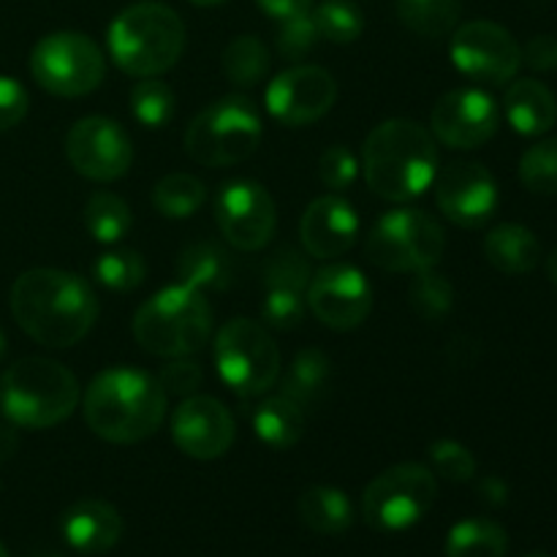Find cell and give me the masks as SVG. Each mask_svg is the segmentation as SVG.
Instances as JSON below:
<instances>
[{
	"instance_id": "cell-16",
	"label": "cell",
	"mask_w": 557,
	"mask_h": 557,
	"mask_svg": "<svg viewBox=\"0 0 557 557\" xmlns=\"http://www.w3.org/2000/svg\"><path fill=\"white\" fill-rule=\"evenodd\" d=\"M337 82L321 65H294L267 87V112L288 128L313 125L335 107Z\"/></svg>"
},
{
	"instance_id": "cell-15",
	"label": "cell",
	"mask_w": 557,
	"mask_h": 557,
	"mask_svg": "<svg viewBox=\"0 0 557 557\" xmlns=\"http://www.w3.org/2000/svg\"><path fill=\"white\" fill-rule=\"evenodd\" d=\"M308 308L335 332L357 330L373 310V288L351 264H330L313 272L308 283Z\"/></svg>"
},
{
	"instance_id": "cell-39",
	"label": "cell",
	"mask_w": 557,
	"mask_h": 557,
	"mask_svg": "<svg viewBox=\"0 0 557 557\" xmlns=\"http://www.w3.org/2000/svg\"><path fill=\"white\" fill-rule=\"evenodd\" d=\"M281 27L275 33V47L281 52V58L286 60H302L313 52L315 41H319V27H315L313 14L302 11V14L286 16V20H277Z\"/></svg>"
},
{
	"instance_id": "cell-6",
	"label": "cell",
	"mask_w": 557,
	"mask_h": 557,
	"mask_svg": "<svg viewBox=\"0 0 557 557\" xmlns=\"http://www.w3.org/2000/svg\"><path fill=\"white\" fill-rule=\"evenodd\" d=\"M212 335V308L205 292L177 283L161 288L134 315V337L147 354L163 359L190 357Z\"/></svg>"
},
{
	"instance_id": "cell-52",
	"label": "cell",
	"mask_w": 557,
	"mask_h": 557,
	"mask_svg": "<svg viewBox=\"0 0 557 557\" xmlns=\"http://www.w3.org/2000/svg\"><path fill=\"white\" fill-rule=\"evenodd\" d=\"M525 557H553V555H544V553H531V555H525Z\"/></svg>"
},
{
	"instance_id": "cell-12",
	"label": "cell",
	"mask_w": 557,
	"mask_h": 557,
	"mask_svg": "<svg viewBox=\"0 0 557 557\" xmlns=\"http://www.w3.org/2000/svg\"><path fill=\"white\" fill-rule=\"evenodd\" d=\"M449 54L460 74L484 85H506L522 65V47L517 38L504 25L490 20H473L455 27Z\"/></svg>"
},
{
	"instance_id": "cell-37",
	"label": "cell",
	"mask_w": 557,
	"mask_h": 557,
	"mask_svg": "<svg viewBox=\"0 0 557 557\" xmlns=\"http://www.w3.org/2000/svg\"><path fill=\"white\" fill-rule=\"evenodd\" d=\"M520 180L539 196H557V136L536 141L520 158Z\"/></svg>"
},
{
	"instance_id": "cell-9",
	"label": "cell",
	"mask_w": 557,
	"mask_h": 557,
	"mask_svg": "<svg viewBox=\"0 0 557 557\" xmlns=\"http://www.w3.org/2000/svg\"><path fill=\"white\" fill-rule=\"evenodd\" d=\"M444 248V226L422 210L386 212L364 239V253L375 267L386 272H406V275L438 264Z\"/></svg>"
},
{
	"instance_id": "cell-45",
	"label": "cell",
	"mask_w": 557,
	"mask_h": 557,
	"mask_svg": "<svg viewBox=\"0 0 557 557\" xmlns=\"http://www.w3.org/2000/svg\"><path fill=\"white\" fill-rule=\"evenodd\" d=\"M522 63L531 65L533 71H557V36H533L522 47Z\"/></svg>"
},
{
	"instance_id": "cell-24",
	"label": "cell",
	"mask_w": 557,
	"mask_h": 557,
	"mask_svg": "<svg viewBox=\"0 0 557 557\" xmlns=\"http://www.w3.org/2000/svg\"><path fill=\"white\" fill-rule=\"evenodd\" d=\"M180 283L199 292H223L232 283V259L215 243H194L183 250L177 261Z\"/></svg>"
},
{
	"instance_id": "cell-32",
	"label": "cell",
	"mask_w": 557,
	"mask_h": 557,
	"mask_svg": "<svg viewBox=\"0 0 557 557\" xmlns=\"http://www.w3.org/2000/svg\"><path fill=\"white\" fill-rule=\"evenodd\" d=\"M82 218H85V228L92 234V239L103 245L120 243L131 228L128 201L120 199L117 194H109V190L92 194Z\"/></svg>"
},
{
	"instance_id": "cell-46",
	"label": "cell",
	"mask_w": 557,
	"mask_h": 557,
	"mask_svg": "<svg viewBox=\"0 0 557 557\" xmlns=\"http://www.w3.org/2000/svg\"><path fill=\"white\" fill-rule=\"evenodd\" d=\"M256 3H259L261 11L270 14L272 20H286V16L310 11L313 0H256Z\"/></svg>"
},
{
	"instance_id": "cell-48",
	"label": "cell",
	"mask_w": 557,
	"mask_h": 557,
	"mask_svg": "<svg viewBox=\"0 0 557 557\" xmlns=\"http://www.w3.org/2000/svg\"><path fill=\"white\" fill-rule=\"evenodd\" d=\"M20 446V438L14 433V424H0V460H9Z\"/></svg>"
},
{
	"instance_id": "cell-47",
	"label": "cell",
	"mask_w": 557,
	"mask_h": 557,
	"mask_svg": "<svg viewBox=\"0 0 557 557\" xmlns=\"http://www.w3.org/2000/svg\"><path fill=\"white\" fill-rule=\"evenodd\" d=\"M479 493H482V498L493 506H504L506 498H509V487L495 476L484 479V482L479 484Z\"/></svg>"
},
{
	"instance_id": "cell-51",
	"label": "cell",
	"mask_w": 557,
	"mask_h": 557,
	"mask_svg": "<svg viewBox=\"0 0 557 557\" xmlns=\"http://www.w3.org/2000/svg\"><path fill=\"white\" fill-rule=\"evenodd\" d=\"M5 348L9 346H5V335H3V330H0V359L5 357Z\"/></svg>"
},
{
	"instance_id": "cell-41",
	"label": "cell",
	"mask_w": 557,
	"mask_h": 557,
	"mask_svg": "<svg viewBox=\"0 0 557 557\" xmlns=\"http://www.w3.org/2000/svg\"><path fill=\"white\" fill-rule=\"evenodd\" d=\"M261 319L270 330H297L305 319V294L294 292V288H267Z\"/></svg>"
},
{
	"instance_id": "cell-44",
	"label": "cell",
	"mask_w": 557,
	"mask_h": 557,
	"mask_svg": "<svg viewBox=\"0 0 557 557\" xmlns=\"http://www.w3.org/2000/svg\"><path fill=\"white\" fill-rule=\"evenodd\" d=\"M30 109V96L25 87L11 76H0V134L25 120Z\"/></svg>"
},
{
	"instance_id": "cell-8",
	"label": "cell",
	"mask_w": 557,
	"mask_h": 557,
	"mask_svg": "<svg viewBox=\"0 0 557 557\" xmlns=\"http://www.w3.org/2000/svg\"><path fill=\"white\" fill-rule=\"evenodd\" d=\"M215 364L234 395L259 397L281 375V351L264 324L237 315L218 330Z\"/></svg>"
},
{
	"instance_id": "cell-25",
	"label": "cell",
	"mask_w": 557,
	"mask_h": 557,
	"mask_svg": "<svg viewBox=\"0 0 557 557\" xmlns=\"http://www.w3.org/2000/svg\"><path fill=\"white\" fill-rule=\"evenodd\" d=\"M297 511L299 520L310 531L324 533V536H337V533L348 531L354 522L351 500L335 487H308L299 495Z\"/></svg>"
},
{
	"instance_id": "cell-50",
	"label": "cell",
	"mask_w": 557,
	"mask_h": 557,
	"mask_svg": "<svg viewBox=\"0 0 557 557\" xmlns=\"http://www.w3.org/2000/svg\"><path fill=\"white\" fill-rule=\"evenodd\" d=\"M194 5H201V9H212V5H223L228 3V0H190Z\"/></svg>"
},
{
	"instance_id": "cell-5",
	"label": "cell",
	"mask_w": 557,
	"mask_h": 557,
	"mask_svg": "<svg viewBox=\"0 0 557 557\" xmlns=\"http://www.w3.org/2000/svg\"><path fill=\"white\" fill-rule=\"evenodd\" d=\"M79 397L76 375L54 359H20L0 375V408L14 428H54L76 411Z\"/></svg>"
},
{
	"instance_id": "cell-53",
	"label": "cell",
	"mask_w": 557,
	"mask_h": 557,
	"mask_svg": "<svg viewBox=\"0 0 557 557\" xmlns=\"http://www.w3.org/2000/svg\"><path fill=\"white\" fill-rule=\"evenodd\" d=\"M0 557H9V553L3 549V544H0Z\"/></svg>"
},
{
	"instance_id": "cell-3",
	"label": "cell",
	"mask_w": 557,
	"mask_h": 557,
	"mask_svg": "<svg viewBox=\"0 0 557 557\" xmlns=\"http://www.w3.org/2000/svg\"><path fill=\"white\" fill-rule=\"evenodd\" d=\"M364 183L386 201L422 196L438 174V147L417 120H386L375 125L362 150Z\"/></svg>"
},
{
	"instance_id": "cell-4",
	"label": "cell",
	"mask_w": 557,
	"mask_h": 557,
	"mask_svg": "<svg viewBox=\"0 0 557 557\" xmlns=\"http://www.w3.org/2000/svg\"><path fill=\"white\" fill-rule=\"evenodd\" d=\"M107 44L114 65L128 76H161L183 58L185 25L166 3L139 0L114 16Z\"/></svg>"
},
{
	"instance_id": "cell-21",
	"label": "cell",
	"mask_w": 557,
	"mask_h": 557,
	"mask_svg": "<svg viewBox=\"0 0 557 557\" xmlns=\"http://www.w3.org/2000/svg\"><path fill=\"white\" fill-rule=\"evenodd\" d=\"M63 536L74 549L85 555L109 553L123 536V517L107 500L87 498L71 506L63 515Z\"/></svg>"
},
{
	"instance_id": "cell-36",
	"label": "cell",
	"mask_w": 557,
	"mask_h": 557,
	"mask_svg": "<svg viewBox=\"0 0 557 557\" xmlns=\"http://www.w3.org/2000/svg\"><path fill=\"white\" fill-rule=\"evenodd\" d=\"M313 22L319 27V36L332 44H351L364 30L362 14L348 0H321L313 9Z\"/></svg>"
},
{
	"instance_id": "cell-23",
	"label": "cell",
	"mask_w": 557,
	"mask_h": 557,
	"mask_svg": "<svg viewBox=\"0 0 557 557\" xmlns=\"http://www.w3.org/2000/svg\"><path fill=\"white\" fill-rule=\"evenodd\" d=\"M484 256L504 275H528L542 261V243L520 223H500L484 237Z\"/></svg>"
},
{
	"instance_id": "cell-14",
	"label": "cell",
	"mask_w": 557,
	"mask_h": 557,
	"mask_svg": "<svg viewBox=\"0 0 557 557\" xmlns=\"http://www.w3.org/2000/svg\"><path fill=\"white\" fill-rule=\"evenodd\" d=\"M65 156L82 177L92 183H114L128 174L134 147L120 123L109 117H85L71 125Z\"/></svg>"
},
{
	"instance_id": "cell-31",
	"label": "cell",
	"mask_w": 557,
	"mask_h": 557,
	"mask_svg": "<svg viewBox=\"0 0 557 557\" xmlns=\"http://www.w3.org/2000/svg\"><path fill=\"white\" fill-rule=\"evenodd\" d=\"M205 201H207L205 183L188 172L166 174V177L152 188V207L158 210V215L174 218V221H183V218L196 215V212L205 207Z\"/></svg>"
},
{
	"instance_id": "cell-19",
	"label": "cell",
	"mask_w": 557,
	"mask_h": 557,
	"mask_svg": "<svg viewBox=\"0 0 557 557\" xmlns=\"http://www.w3.org/2000/svg\"><path fill=\"white\" fill-rule=\"evenodd\" d=\"M172 438L194 460H218L234 444V419L215 397H185L172 413Z\"/></svg>"
},
{
	"instance_id": "cell-29",
	"label": "cell",
	"mask_w": 557,
	"mask_h": 557,
	"mask_svg": "<svg viewBox=\"0 0 557 557\" xmlns=\"http://www.w3.org/2000/svg\"><path fill=\"white\" fill-rule=\"evenodd\" d=\"M395 3L403 25L422 38L449 36L462 14L460 0H395Z\"/></svg>"
},
{
	"instance_id": "cell-38",
	"label": "cell",
	"mask_w": 557,
	"mask_h": 557,
	"mask_svg": "<svg viewBox=\"0 0 557 557\" xmlns=\"http://www.w3.org/2000/svg\"><path fill=\"white\" fill-rule=\"evenodd\" d=\"M430 462H433V473H438L446 482H471L476 476V457L471 455L468 446H462L460 441L451 438H438L430 444L428 449Z\"/></svg>"
},
{
	"instance_id": "cell-33",
	"label": "cell",
	"mask_w": 557,
	"mask_h": 557,
	"mask_svg": "<svg viewBox=\"0 0 557 557\" xmlns=\"http://www.w3.org/2000/svg\"><path fill=\"white\" fill-rule=\"evenodd\" d=\"M408 302L424 321H441L455 308V286L441 272H435V267L413 272L411 286H408Z\"/></svg>"
},
{
	"instance_id": "cell-27",
	"label": "cell",
	"mask_w": 557,
	"mask_h": 557,
	"mask_svg": "<svg viewBox=\"0 0 557 557\" xmlns=\"http://www.w3.org/2000/svg\"><path fill=\"white\" fill-rule=\"evenodd\" d=\"M332 381V364L330 357L319 348H305L294 357L292 368H288L286 379H283L281 395L292 397L302 408H313L321 397L326 395Z\"/></svg>"
},
{
	"instance_id": "cell-28",
	"label": "cell",
	"mask_w": 557,
	"mask_h": 557,
	"mask_svg": "<svg viewBox=\"0 0 557 557\" xmlns=\"http://www.w3.org/2000/svg\"><path fill=\"white\" fill-rule=\"evenodd\" d=\"M509 536L493 520H462L446 536V557H504Z\"/></svg>"
},
{
	"instance_id": "cell-7",
	"label": "cell",
	"mask_w": 557,
	"mask_h": 557,
	"mask_svg": "<svg viewBox=\"0 0 557 557\" xmlns=\"http://www.w3.org/2000/svg\"><path fill=\"white\" fill-rule=\"evenodd\" d=\"M261 117L245 96H226L190 120L185 131V152L201 166H234L259 150Z\"/></svg>"
},
{
	"instance_id": "cell-26",
	"label": "cell",
	"mask_w": 557,
	"mask_h": 557,
	"mask_svg": "<svg viewBox=\"0 0 557 557\" xmlns=\"http://www.w3.org/2000/svg\"><path fill=\"white\" fill-rule=\"evenodd\" d=\"M253 430L272 449H292L305 430V408L292 397L275 395L253 413Z\"/></svg>"
},
{
	"instance_id": "cell-35",
	"label": "cell",
	"mask_w": 557,
	"mask_h": 557,
	"mask_svg": "<svg viewBox=\"0 0 557 557\" xmlns=\"http://www.w3.org/2000/svg\"><path fill=\"white\" fill-rule=\"evenodd\" d=\"M92 272H96V281L101 286L112 288V292H134L145 283L147 264L136 250L114 248L109 253L98 256Z\"/></svg>"
},
{
	"instance_id": "cell-42",
	"label": "cell",
	"mask_w": 557,
	"mask_h": 557,
	"mask_svg": "<svg viewBox=\"0 0 557 557\" xmlns=\"http://www.w3.org/2000/svg\"><path fill=\"white\" fill-rule=\"evenodd\" d=\"M359 174V161L346 145H332L319 158V177L330 190L341 194L354 185Z\"/></svg>"
},
{
	"instance_id": "cell-17",
	"label": "cell",
	"mask_w": 557,
	"mask_h": 557,
	"mask_svg": "<svg viewBox=\"0 0 557 557\" xmlns=\"http://www.w3.org/2000/svg\"><path fill=\"white\" fill-rule=\"evenodd\" d=\"M435 201L451 223L479 228L498 210V183L484 163L451 161L435 174Z\"/></svg>"
},
{
	"instance_id": "cell-10",
	"label": "cell",
	"mask_w": 557,
	"mask_h": 557,
	"mask_svg": "<svg viewBox=\"0 0 557 557\" xmlns=\"http://www.w3.org/2000/svg\"><path fill=\"white\" fill-rule=\"evenodd\" d=\"M30 74L52 96L79 98L101 85L107 76V60L90 36L58 30L33 47Z\"/></svg>"
},
{
	"instance_id": "cell-49",
	"label": "cell",
	"mask_w": 557,
	"mask_h": 557,
	"mask_svg": "<svg viewBox=\"0 0 557 557\" xmlns=\"http://www.w3.org/2000/svg\"><path fill=\"white\" fill-rule=\"evenodd\" d=\"M547 277L557 286V248L547 256Z\"/></svg>"
},
{
	"instance_id": "cell-11",
	"label": "cell",
	"mask_w": 557,
	"mask_h": 557,
	"mask_svg": "<svg viewBox=\"0 0 557 557\" xmlns=\"http://www.w3.org/2000/svg\"><path fill=\"white\" fill-rule=\"evenodd\" d=\"M438 495V482L428 466L400 462L386 468L364 487L362 515L370 528L381 533H397L417 525Z\"/></svg>"
},
{
	"instance_id": "cell-22",
	"label": "cell",
	"mask_w": 557,
	"mask_h": 557,
	"mask_svg": "<svg viewBox=\"0 0 557 557\" xmlns=\"http://www.w3.org/2000/svg\"><path fill=\"white\" fill-rule=\"evenodd\" d=\"M504 112L522 136H542L557 123V98L544 82L517 79L504 96Z\"/></svg>"
},
{
	"instance_id": "cell-1",
	"label": "cell",
	"mask_w": 557,
	"mask_h": 557,
	"mask_svg": "<svg viewBox=\"0 0 557 557\" xmlns=\"http://www.w3.org/2000/svg\"><path fill=\"white\" fill-rule=\"evenodd\" d=\"M96 292L85 277L65 270H27L11 286V315L27 337L47 348H71L98 321Z\"/></svg>"
},
{
	"instance_id": "cell-43",
	"label": "cell",
	"mask_w": 557,
	"mask_h": 557,
	"mask_svg": "<svg viewBox=\"0 0 557 557\" xmlns=\"http://www.w3.org/2000/svg\"><path fill=\"white\" fill-rule=\"evenodd\" d=\"M201 379H205V375H201V368L196 359L174 357L172 362L161 370V375H158V384L163 386V392H166V395L185 397V395H190V392L199 389Z\"/></svg>"
},
{
	"instance_id": "cell-20",
	"label": "cell",
	"mask_w": 557,
	"mask_h": 557,
	"mask_svg": "<svg viewBox=\"0 0 557 557\" xmlns=\"http://www.w3.org/2000/svg\"><path fill=\"white\" fill-rule=\"evenodd\" d=\"M299 237H302V248L313 259H341L357 243L359 215L341 194L319 196L315 201H310L299 221Z\"/></svg>"
},
{
	"instance_id": "cell-18",
	"label": "cell",
	"mask_w": 557,
	"mask_h": 557,
	"mask_svg": "<svg viewBox=\"0 0 557 557\" xmlns=\"http://www.w3.org/2000/svg\"><path fill=\"white\" fill-rule=\"evenodd\" d=\"M500 109L490 92L479 87H460L438 98L430 114V128L455 150H473L490 141L498 131Z\"/></svg>"
},
{
	"instance_id": "cell-2",
	"label": "cell",
	"mask_w": 557,
	"mask_h": 557,
	"mask_svg": "<svg viewBox=\"0 0 557 557\" xmlns=\"http://www.w3.org/2000/svg\"><path fill=\"white\" fill-rule=\"evenodd\" d=\"M166 392L156 375L136 368H109L90 381L82 397L85 422L109 444H139L166 419Z\"/></svg>"
},
{
	"instance_id": "cell-30",
	"label": "cell",
	"mask_w": 557,
	"mask_h": 557,
	"mask_svg": "<svg viewBox=\"0 0 557 557\" xmlns=\"http://www.w3.org/2000/svg\"><path fill=\"white\" fill-rule=\"evenodd\" d=\"M223 74L234 87H256L270 74V49L256 36H237L223 49Z\"/></svg>"
},
{
	"instance_id": "cell-40",
	"label": "cell",
	"mask_w": 557,
	"mask_h": 557,
	"mask_svg": "<svg viewBox=\"0 0 557 557\" xmlns=\"http://www.w3.org/2000/svg\"><path fill=\"white\" fill-rule=\"evenodd\" d=\"M313 277L308 259L299 250L283 248L267 261L264 283L267 288H294V292H308V283Z\"/></svg>"
},
{
	"instance_id": "cell-13",
	"label": "cell",
	"mask_w": 557,
	"mask_h": 557,
	"mask_svg": "<svg viewBox=\"0 0 557 557\" xmlns=\"http://www.w3.org/2000/svg\"><path fill=\"white\" fill-rule=\"evenodd\" d=\"M215 223L237 250H261L277 226V207L270 190L253 180H232L215 196Z\"/></svg>"
},
{
	"instance_id": "cell-34",
	"label": "cell",
	"mask_w": 557,
	"mask_h": 557,
	"mask_svg": "<svg viewBox=\"0 0 557 557\" xmlns=\"http://www.w3.org/2000/svg\"><path fill=\"white\" fill-rule=\"evenodd\" d=\"M131 112L147 128H163L174 114V92L158 76H145L131 90Z\"/></svg>"
}]
</instances>
